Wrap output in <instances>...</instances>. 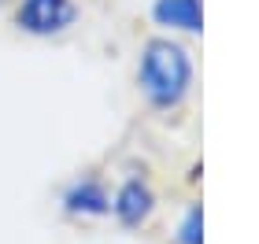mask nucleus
I'll use <instances>...</instances> for the list:
<instances>
[{"instance_id": "nucleus-1", "label": "nucleus", "mask_w": 259, "mask_h": 244, "mask_svg": "<svg viewBox=\"0 0 259 244\" xmlns=\"http://www.w3.org/2000/svg\"><path fill=\"white\" fill-rule=\"evenodd\" d=\"M137 81H141V92L148 96V104L156 111H174L189 96V85H193L189 52L170 37H152L145 44V52H141Z\"/></svg>"}, {"instance_id": "nucleus-2", "label": "nucleus", "mask_w": 259, "mask_h": 244, "mask_svg": "<svg viewBox=\"0 0 259 244\" xmlns=\"http://www.w3.org/2000/svg\"><path fill=\"white\" fill-rule=\"evenodd\" d=\"M78 8L74 0H22L15 11L19 30L33 33V37H52V33H63L67 26H74Z\"/></svg>"}, {"instance_id": "nucleus-3", "label": "nucleus", "mask_w": 259, "mask_h": 244, "mask_svg": "<svg viewBox=\"0 0 259 244\" xmlns=\"http://www.w3.org/2000/svg\"><path fill=\"white\" fill-rule=\"evenodd\" d=\"M152 207H156V192H152V185L145 178H137V174L119 185V192H115V200H111V211L119 218V226H126V229L145 226Z\"/></svg>"}, {"instance_id": "nucleus-4", "label": "nucleus", "mask_w": 259, "mask_h": 244, "mask_svg": "<svg viewBox=\"0 0 259 244\" xmlns=\"http://www.w3.org/2000/svg\"><path fill=\"white\" fill-rule=\"evenodd\" d=\"M63 211L74 218H100L111 211V196L97 178H78L63 192Z\"/></svg>"}, {"instance_id": "nucleus-5", "label": "nucleus", "mask_w": 259, "mask_h": 244, "mask_svg": "<svg viewBox=\"0 0 259 244\" xmlns=\"http://www.w3.org/2000/svg\"><path fill=\"white\" fill-rule=\"evenodd\" d=\"M152 19L167 30H185V33H200L204 26V8L200 0H156L152 4Z\"/></svg>"}, {"instance_id": "nucleus-6", "label": "nucleus", "mask_w": 259, "mask_h": 244, "mask_svg": "<svg viewBox=\"0 0 259 244\" xmlns=\"http://www.w3.org/2000/svg\"><path fill=\"white\" fill-rule=\"evenodd\" d=\"M178 244H204V207L200 204H189V211L182 215V226L174 233Z\"/></svg>"}, {"instance_id": "nucleus-7", "label": "nucleus", "mask_w": 259, "mask_h": 244, "mask_svg": "<svg viewBox=\"0 0 259 244\" xmlns=\"http://www.w3.org/2000/svg\"><path fill=\"white\" fill-rule=\"evenodd\" d=\"M0 4H4V0H0Z\"/></svg>"}]
</instances>
